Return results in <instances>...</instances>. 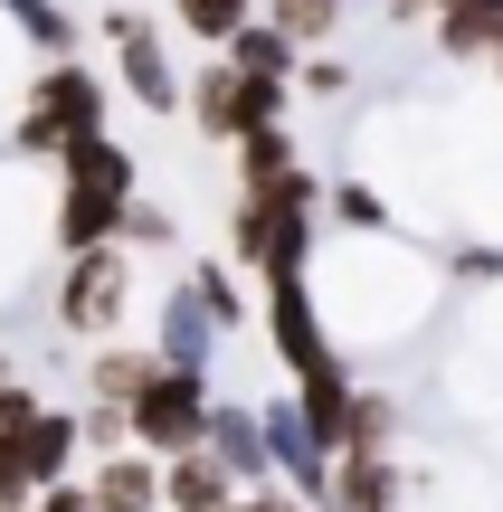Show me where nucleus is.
Listing matches in <instances>:
<instances>
[{
  "label": "nucleus",
  "mask_w": 503,
  "mask_h": 512,
  "mask_svg": "<svg viewBox=\"0 0 503 512\" xmlns=\"http://www.w3.org/2000/svg\"><path fill=\"white\" fill-rule=\"evenodd\" d=\"M190 294H200V304H209V313H219V323H228V332H238V323H247V304H238V275H228V266H209V256H200V266H190Z\"/></svg>",
  "instance_id": "6ab92c4d"
},
{
  "label": "nucleus",
  "mask_w": 503,
  "mask_h": 512,
  "mask_svg": "<svg viewBox=\"0 0 503 512\" xmlns=\"http://www.w3.org/2000/svg\"><path fill=\"white\" fill-rule=\"evenodd\" d=\"M494 76H503V48H494Z\"/></svg>",
  "instance_id": "393cba45"
},
{
  "label": "nucleus",
  "mask_w": 503,
  "mask_h": 512,
  "mask_svg": "<svg viewBox=\"0 0 503 512\" xmlns=\"http://www.w3.org/2000/svg\"><path fill=\"white\" fill-rule=\"evenodd\" d=\"M124 219H133V152L114 143H76L67 152V190H57V247L86 256V247H124Z\"/></svg>",
  "instance_id": "f257e3e1"
},
{
  "label": "nucleus",
  "mask_w": 503,
  "mask_h": 512,
  "mask_svg": "<svg viewBox=\"0 0 503 512\" xmlns=\"http://www.w3.org/2000/svg\"><path fill=\"white\" fill-rule=\"evenodd\" d=\"M266 342H276V361L295 370V389H314V380H333L342 370V332L323 323V304H314V285H266Z\"/></svg>",
  "instance_id": "39448f33"
},
{
  "label": "nucleus",
  "mask_w": 503,
  "mask_h": 512,
  "mask_svg": "<svg viewBox=\"0 0 503 512\" xmlns=\"http://www.w3.org/2000/svg\"><path fill=\"white\" fill-rule=\"evenodd\" d=\"M323 219L352 228V238H380V228H390V200H380L371 181H333V190H323Z\"/></svg>",
  "instance_id": "a211bd4d"
},
{
  "label": "nucleus",
  "mask_w": 503,
  "mask_h": 512,
  "mask_svg": "<svg viewBox=\"0 0 503 512\" xmlns=\"http://www.w3.org/2000/svg\"><path fill=\"white\" fill-rule=\"evenodd\" d=\"M133 418V446H143V456H200L209 446V418H219V389L200 380V370H152V389L143 399L124 408Z\"/></svg>",
  "instance_id": "7ed1b4c3"
},
{
  "label": "nucleus",
  "mask_w": 503,
  "mask_h": 512,
  "mask_svg": "<svg viewBox=\"0 0 503 512\" xmlns=\"http://www.w3.org/2000/svg\"><path fill=\"white\" fill-rule=\"evenodd\" d=\"M95 512H162V456H143V446H124V456L95 465Z\"/></svg>",
  "instance_id": "f8f14e48"
},
{
  "label": "nucleus",
  "mask_w": 503,
  "mask_h": 512,
  "mask_svg": "<svg viewBox=\"0 0 503 512\" xmlns=\"http://www.w3.org/2000/svg\"><path fill=\"white\" fill-rule=\"evenodd\" d=\"M238 512H314V503L285 494V484H257V494H238Z\"/></svg>",
  "instance_id": "5701e85b"
},
{
  "label": "nucleus",
  "mask_w": 503,
  "mask_h": 512,
  "mask_svg": "<svg viewBox=\"0 0 503 512\" xmlns=\"http://www.w3.org/2000/svg\"><path fill=\"white\" fill-rule=\"evenodd\" d=\"M209 456L228 465V475L257 494V484H276V456H266V418L247 399H219V418H209Z\"/></svg>",
  "instance_id": "1a4fd4ad"
},
{
  "label": "nucleus",
  "mask_w": 503,
  "mask_h": 512,
  "mask_svg": "<svg viewBox=\"0 0 503 512\" xmlns=\"http://www.w3.org/2000/svg\"><path fill=\"white\" fill-rule=\"evenodd\" d=\"M76 143H105V76L57 57L48 76L29 86V114H19V152H57L67 162Z\"/></svg>",
  "instance_id": "f03ea898"
},
{
  "label": "nucleus",
  "mask_w": 503,
  "mask_h": 512,
  "mask_svg": "<svg viewBox=\"0 0 503 512\" xmlns=\"http://www.w3.org/2000/svg\"><path fill=\"white\" fill-rule=\"evenodd\" d=\"M228 67H238V76H266V86H295L304 48L276 29V19H247V29H238V48H228Z\"/></svg>",
  "instance_id": "ddd939ff"
},
{
  "label": "nucleus",
  "mask_w": 503,
  "mask_h": 512,
  "mask_svg": "<svg viewBox=\"0 0 503 512\" xmlns=\"http://www.w3.org/2000/svg\"><path fill=\"white\" fill-rule=\"evenodd\" d=\"M124 304H133V266H124V247H86V256L67 266V285H57L67 332H114V323H124Z\"/></svg>",
  "instance_id": "0eeeda50"
},
{
  "label": "nucleus",
  "mask_w": 503,
  "mask_h": 512,
  "mask_svg": "<svg viewBox=\"0 0 503 512\" xmlns=\"http://www.w3.org/2000/svg\"><path fill=\"white\" fill-rule=\"evenodd\" d=\"M105 38H114V76H124V95L143 114H181L190 105V86L171 76V57H162V29H152L143 10H105Z\"/></svg>",
  "instance_id": "423d86ee"
},
{
  "label": "nucleus",
  "mask_w": 503,
  "mask_h": 512,
  "mask_svg": "<svg viewBox=\"0 0 503 512\" xmlns=\"http://www.w3.org/2000/svg\"><path fill=\"white\" fill-rule=\"evenodd\" d=\"M238 494H247V484L228 475L209 446H200V456H171V465H162V512H238Z\"/></svg>",
  "instance_id": "9b49d317"
},
{
  "label": "nucleus",
  "mask_w": 503,
  "mask_h": 512,
  "mask_svg": "<svg viewBox=\"0 0 503 512\" xmlns=\"http://www.w3.org/2000/svg\"><path fill=\"white\" fill-rule=\"evenodd\" d=\"M323 512H409V465L399 456H342Z\"/></svg>",
  "instance_id": "9d476101"
},
{
  "label": "nucleus",
  "mask_w": 503,
  "mask_h": 512,
  "mask_svg": "<svg viewBox=\"0 0 503 512\" xmlns=\"http://www.w3.org/2000/svg\"><path fill=\"white\" fill-rule=\"evenodd\" d=\"M124 247H171V209L133 200V219H124Z\"/></svg>",
  "instance_id": "4be33fe9"
},
{
  "label": "nucleus",
  "mask_w": 503,
  "mask_h": 512,
  "mask_svg": "<svg viewBox=\"0 0 503 512\" xmlns=\"http://www.w3.org/2000/svg\"><path fill=\"white\" fill-rule=\"evenodd\" d=\"M266 19H276L295 48H314V57H323V48L342 38V19H352V0H266Z\"/></svg>",
  "instance_id": "2eb2a0df"
},
{
  "label": "nucleus",
  "mask_w": 503,
  "mask_h": 512,
  "mask_svg": "<svg viewBox=\"0 0 503 512\" xmlns=\"http://www.w3.org/2000/svg\"><path fill=\"white\" fill-rule=\"evenodd\" d=\"M38 503V484H29V465H19V446L0 437V512H29Z\"/></svg>",
  "instance_id": "412c9836"
},
{
  "label": "nucleus",
  "mask_w": 503,
  "mask_h": 512,
  "mask_svg": "<svg viewBox=\"0 0 503 512\" xmlns=\"http://www.w3.org/2000/svg\"><path fill=\"white\" fill-rule=\"evenodd\" d=\"M285 171H304V162H295V133H285V124H266V133H247V143H238V190H276Z\"/></svg>",
  "instance_id": "dca6fc26"
},
{
  "label": "nucleus",
  "mask_w": 503,
  "mask_h": 512,
  "mask_svg": "<svg viewBox=\"0 0 503 512\" xmlns=\"http://www.w3.org/2000/svg\"><path fill=\"white\" fill-rule=\"evenodd\" d=\"M437 10H456V0H437Z\"/></svg>",
  "instance_id": "a878e982"
},
{
  "label": "nucleus",
  "mask_w": 503,
  "mask_h": 512,
  "mask_svg": "<svg viewBox=\"0 0 503 512\" xmlns=\"http://www.w3.org/2000/svg\"><path fill=\"white\" fill-rule=\"evenodd\" d=\"M152 370H162L152 351L114 342V351H95V361H86V389H95V408H133V399L152 389Z\"/></svg>",
  "instance_id": "4468645a"
},
{
  "label": "nucleus",
  "mask_w": 503,
  "mask_h": 512,
  "mask_svg": "<svg viewBox=\"0 0 503 512\" xmlns=\"http://www.w3.org/2000/svg\"><path fill=\"white\" fill-rule=\"evenodd\" d=\"M171 19H181V29L190 38H209V48H238V29H247V19H257V0H171Z\"/></svg>",
  "instance_id": "f3484780"
},
{
  "label": "nucleus",
  "mask_w": 503,
  "mask_h": 512,
  "mask_svg": "<svg viewBox=\"0 0 503 512\" xmlns=\"http://www.w3.org/2000/svg\"><path fill=\"white\" fill-rule=\"evenodd\" d=\"M352 10H390V0H352Z\"/></svg>",
  "instance_id": "b1692460"
},
{
  "label": "nucleus",
  "mask_w": 503,
  "mask_h": 512,
  "mask_svg": "<svg viewBox=\"0 0 503 512\" xmlns=\"http://www.w3.org/2000/svg\"><path fill=\"white\" fill-rule=\"evenodd\" d=\"M190 124L209 133V143H247V133L285 124V86H266V76H238L219 57V67L190 76Z\"/></svg>",
  "instance_id": "20e7f679"
},
{
  "label": "nucleus",
  "mask_w": 503,
  "mask_h": 512,
  "mask_svg": "<svg viewBox=\"0 0 503 512\" xmlns=\"http://www.w3.org/2000/svg\"><path fill=\"white\" fill-rule=\"evenodd\" d=\"M219 332H228V323L200 304V294L171 285V294H162V332H152V361H162V370H200V380H209V361H219Z\"/></svg>",
  "instance_id": "6e6552de"
},
{
  "label": "nucleus",
  "mask_w": 503,
  "mask_h": 512,
  "mask_svg": "<svg viewBox=\"0 0 503 512\" xmlns=\"http://www.w3.org/2000/svg\"><path fill=\"white\" fill-rule=\"evenodd\" d=\"M295 86H304V95H352V67L323 48V57H304V67H295Z\"/></svg>",
  "instance_id": "aec40b11"
}]
</instances>
